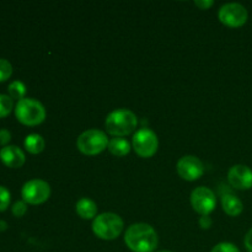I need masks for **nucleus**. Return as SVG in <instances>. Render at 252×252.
Instances as JSON below:
<instances>
[{"label":"nucleus","instance_id":"1","mask_svg":"<svg viewBox=\"0 0 252 252\" xmlns=\"http://www.w3.org/2000/svg\"><path fill=\"white\" fill-rule=\"evenodd\" d=\"M125 243L132 252H154L159 244V238L152 225L135 223L125 233Z\"/></svg>","mask_w":252,"mask_h":252},{"label":"nucleus","instance_id":"2","mask_svg":"<svg viewBox=\"0 0 252 252\" xmlns=\"http://www.w3.org/2000/svg\"><path fill=\"white\" fill-rule=\"evenodd\" d=\"M138 118L130 110H115L106 117L105 127L108 134L115 138H123L137 129Z\"/></svg>","mask_w":252,"mask_h":252},{"label":"nucleus","instance_id":"3","mask_svg":"<svg viewBox=\"0 0 252 252\" xmlns=\"http://www.w3.org/2000/svg\"><path fill=\"white\" fill-rule=\"evenodd\" d=\"M122 218L118 214L111 213H101L94 219L93 221V231L98 239L101 240H115L122 234L123 231Z\"/></svg>","mask_w":252,"mask_h":252},{"label":"nucleus","instance_id":"4","mask_svg":"<svg viewBox=\"0 0 252 252\" xmlns=\"http://www.w3.org/2000/svg\"><path fill=\"white\" fill-rule=\"evenodd\" d=\"M15 117L25 126H38L46 120V108L34 98H22L15 106Z\"/></svg>","mask_w":252,"mask_h":252},{"label":"nucleus","instance_id":"5","mask_svg":"<svg viewBox=\"0 0 252 252\" xmlns=\"http://www.w3.org/2000/svg\"><path fill=\"white\" fill-rule=\"evenodd\" d=\"M108 142L110 139L107 138L105 132L100 129H88L79 135L76 140V148L84 155L94 157L103 150L107 149Z\"/></svg>","mask_w":252,"mask_h":252},{"label":"nucleus","instance_id":"6","mask_svg":"<svg viewBox=\"0 0 252 252\" xmlns=\"http://www.w3.org/2000/svg\"><path fill=\"white\" fill-rule=\"evenodd\" d=\"M132 148L135 154L140 158H152L157 154L159 148V139L154 130L150 128L143 127L138 129L133 135Z\"/></svg>","mask_w":252,"mask_h":252},{"label":"nucleus","instance_id":"7","mask_svg":"<svg viewBox=\"0 0 252 252\" xmlns=\"http://www.w3.org/2000/svg\"><path fill=\"white\" fill-rule=\"evenodd\" d=\"M21 196L22 201L26 202L27 204L38 206V204L48 201V198L51 197V186L48 185V182L43 181V180H30L22 186Z\"/></svg>","mask_w":252,"mask_h":252},{"label":"nucleus","instance_id":"8","mask_svg":"<svg viewBox=\"0 0 252 252\" xmlns=\"http://www.w3.org/2000/svg\"><path fill=\"white\" fill-rule=\"evenodd\" d=\"M218 17L223 25L236 29L246 24L249 12L246 7L239 2H228L220 7Z\"/></svg>","mask_w":252,"mask_h":252},{"label":"nucleus","instance_id":"9","mask_svg":"<svg viewBox=\"0 0 252 252\" xmlns=\"http://www.w3.org/2000/svg\"><path fill=\"white\" fill-rule=\"evenodd\" d=\"M191 206L199 216H209L216 209V194L208 187H197L191 193Z\"/></svg>","mask_w":252,"mask_h":252},{"label":"nucleus","instance_id":"10","mask_svg":"<svg viewBox=\"0 0 252 252\" xmlns=\"http://www.w3.org/2000/svg\"><path fill=\"white\" fill-rule=\"evenodd\" d=\"M177 174L182 180L186 181H196L201 179L204 174V165L201 160L193 155H185L177 161Z\"/></svg>","mask_w":252,"mask_h":252},{"label":"nucleus","instance_id":"11","mask_svg":"<svg viewBox=\"0 0 252 252\" xmlns=\"http://www.w3.org/2000/svg\"><path fill=\"white\" fill-rule=\"evenodd\" d=\"M228 181L236 189H252V170L246 165H234L228 172Z\"/></svg>","mask_w":252,"mask_h":252},{"label":"nucleus","instance_id":"12","mask_svg":"<svg viewBox=\"0 0 252 252\" xmlns=\"http://www.w3.org/2000/svg\"><path fill=\"white\" fill-rule=\"evenodd\" d=\"M0 160L2 164L11 169H19L26 161L25 153L16 145H6L0 150Z\"/></svg>","mask_w":252,"mask_h":252},{"label":"nucleus","instance_id":"13","mask_svg":"<svg viewBox=\"0 0 252 252\" xmlns=\"http://www.w3.org/2000/svg\"><path fill=\"white\" fill-rule=\"evenodd\" d=\"M221 208L229 217H238L243 213L244 204L235 194L225 193L221 196Z\"/></svg>","mask_w":252,"mask_h":252},{"label":"nucleus","instance_id":"14","mask_svg":"<svg viewBox=\"0 0 252 252\" xmlns=\"http://www.w3.org/2000/svg\"><path fill=\"white\" fill-rule=\"evenodd\" d=\"M75 211L80 218L86 219H95L97 214V204L90 198H81L76 202Z\"/></svg>","mask_w":252,"mask_h":252},{"label":"nucleus","instance_id":"15","mask_svg":"<svg viewBox=\"0 0 252 252\" xmlns=\"http://www.w3.org/2000/svg\"><path fill=\"white\" fill-rule=\"evenodd\" d=\"M107 149L115 157L122 158L129 154L132 147H130L129 142L127 139H125V138H112L108 142Z\"/></svg>","mask_w":252,"mask_h":252},{"label":"nucleus","instance_id":"16","mask_svg":"<svg viewBox=\"0 0 252 252\" xmlns=\"http://www.w3.org/2000/svg\"><path fill=\"white\" fill-rule=\"evenodd\" d=\"M25 149L30 153V154H39L44 150V147H46V142L42 138V135L36 134V133H32V134H29L26 137L24 142Z\"/></svg>","mask_w":252,"mask_h":252},{"label":"nucleus","instance_id":"17","mask_svg":"<svg viewBox=\"0 0 252 252\" xmlns=\"http://www.w3.org/2000/svg\"><path fill=\"white\" fill-rule=\"evenodd\" d=\"M7 91H9V96L12 100L20 101L22 98H25V95H26V86H25V84L22 81L15 80L12 83H10Z\"/></svg>","mask_w":252,"mask_h":252},{"label":"nucleus","instance_id":"18","mask_svg":"<svg viewBox=\"0 0 252 252\" xmlns=\"http://www.w3.org/2000/svg\"><path fill=\"white\" fill-rule=\"evenodd\" d=\"M14 110V100L9 95L0 94V118H4Z\"/></svg>","mask_w":252,"mask_h":252},{"label":"nucleus","instance_id":"19","mask_svg":"<svg viewBox=\"0 0 252 252\" xmlns=\"http://www.w3.org/2000/svg\"><path fill=\"white\" fill-rule=\"evenodd\" d=\"M12 75V65L6 59L0 58V83H4Z\"/></svg>","mask_w":252,"mask_h":252},{"label":"nucleus","instance_id":"20","mask_svg":"<svg viewBox=\"0 0 252 252\" xmlns=\"http://www.w3.org/2000/svg\"><path fill=\"white\" fill-rule=\"evenodd\" d=\"M10 201H11V196L6 187L0 186V212L6 211L7 207L10 206Z\"/></svg>","mask_w":252,"mask_h":252},{"label":"nucleus","instance_id":"21","mask_svg":"<svg viewBox=\"0 0 252 252\" xmlns=\"http://www.w3.org/2000/svg\"><path fill=\"white\" fill-rule=\"evenodd\" d=\"M211 252H240V250L231 243H219L212 249Z\"/></svg>","mask_w":252,"mask_h":252},{"label":"nucleus","instance_id":"22","mask_svg":"<svg viewBox=\"0 0 252 252\" xmlns=\"http://www.w3.org/2000/svg\"><path fill=\"white\" fill-rule=\"evenodd\" d=\"M11 212H12V214L16 217V218H21V217H24L25 214H26L27 203L24 201L15 202L14 206H12V208H11Z\"/></svg>","mask_w":252,"mask_h":252},{"label":"nucleus","instance_id":"23","mask_svg":"<svg viewBox=\"0 0 252 252\" xmlns=\"http://www.w3.org/2000/svg\"><path fill=\"white\" fill-rule=\"evenodd\" d=\"M10 139H11V133L7 129H0V145L1 147H6Z\"/></svg>","mask_w":252,"mask_h":252},{"label":"nucleus","instance_id":"24","mask_svg":"<svg viewBox=\"0 0 252 252\" xmlns=\"http://www.w3.org/2000/svg\"><path fill=\"white\" fill-rule=\"evenodd\" d=\"M198 223L202 229H209L212 226V224H213V220H212V218L209 216H201Z\"/></svg>","mask_w":252,"mask_h":252},{"label":"nucleus","instance_id":"25","mask_svg":"<svg viewBox=\"0 0 252 252\" xmlns=\"http://www.w3.org/2000/svg\"><path fill=\"white\" fill-rule=\"evenodd\" d=\"M214 2L212 0H196L194 1V5L198 6L201 10H208L209 7L213 6Z\"/></svg>","mask_w":252,"mask_h":252},{"label":"nucleus","instance_id":"26","mask_svg":"<svg viewBox=\"0 0 252 252\" xmlns=\"http://www.w3.org/2000/svg\"><path fill=\"white\" fill-rule=\"evenodd\" d=\"M244 244H245V248L248 252H252V229L248 231L245 239H244Z\"/></svg>","mask_w":252,"mask_h":252},{"label":"nucleus","instance_id":"27","mask_svg":"<svg viewBox=\"0 0 252 252\" xmlns=\"http://www.w3.org/2000/svg\"><path fill=\"white\" fill-rule=\"evenodd\" d=\"M6 228H7V224H6V221H4V220H0V231H4V230H6Z\"/></svg>","mask_w":252,"mask_h":252},{"label":"nucleus","instance_id":"28","mask_svg":"<svg viewBox=\"0 0 252 252\" xmlns=\"http://www.w3.org/2000/svg\"><path fill=\"white\" fill-rule=\"evenodd\" d=\"M159 252H171V251H167V250H162V251H159Z\"/></svg>","mask_w":252,"mask_h":252}]
</instances>
